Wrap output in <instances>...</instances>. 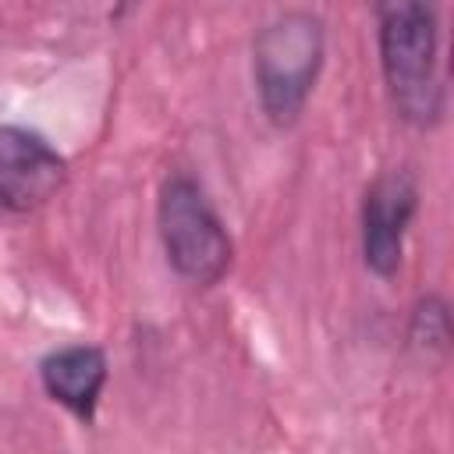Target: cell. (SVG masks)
<instances>
[{"label": "cell", "instance_id": "cell-1", "mask_svg": "<svg viewBox=\"0 0 454 454\" xmlns=\"http://www.w3.org/2000/svg\"><path fill=\"white\" fill-rule=\"evenodd\" d=\"M380 71L394 114L411 128H433L443 117L440 71V4L380 0Z\"/></svg>", "mask_w": 454, "mask_h": 454}, {"label": "cell", "instance_id": "cell-2", "mask_svg": "<svg viewBox=\"0 0 454 454\" xmlns=\"http://www.w3.org/2000/svg\"><path fill=\"white\" fill-rule=\"evenodd\" d=\"M326 32L312 11H284L266 21L252 43V82L270 124L291 128L323 67Z\"/></svg>", "mask_w": 454, "mask_h": 454}, {"label": "cell", "instance_id": "cell-3", "mask_svg": "<svg viewBox=\"0 0 454 454\" xmlns=\"http://www.w3.org/2000/svg\"><path fill=\"white\" fill-rule=\"evenodd\" d=\"M156 227L167 262L184 284L213 287L227 277L234 241L195 177L170 174L163 181L156 199Z\"/></svg>", "mask_w": 454, "mask_h": 454}, {"label": "cell", "instance_id": "cell-4", "mask_svg": "<svg viewBox=\"0 0 454 454\" xmlns=\"http://www.w3.org/2000/svg\"><path fill=\"white\" fill-rule=\"evenodd\" d=\"M419 209V184L404 167L380 174L362 202V262L380 280L397 277L404 259V234Z\"/></svg>", "mask_w": 454, "mask_h": 454}, {"label": "cell", "instance_id": "cell-5", "mask_svg": "<svg viewBox=\"0 0 454 454\" xmlns=\"http://www.w3.org/2000/svg\"><path fill=\"white\" fill-rule=\"evenodd\" d=\"M67 181V160L35 131L0 124V209L28 213Z\"/></svg>", "mask_w": 454, "mask_h": 454}, {"label": "cell", "instance_id": "cell-6", "mask_svg": "<svg viewBox=\"0 0 454 454\" xmlns=\"http://www.w3.org/2000/svg\"><path fill=\"white\" fill-rule=\"evenodd\" d=\"M106 355L96 344H67L39 362V383L50 401L67 408L78 422H92L106 387Z\"/></svg>", "mask_w": 454, "mask_h": 454}, {"label": "cell", "instance_id": "cell-7", "mask_svg": "<svg viewBox=\"0 0 454 454\" xmlns=\"http://www.w3.org/2000/svg\"><path fill=\"white\" fill-rule=\"evenodd\" d=\"M408 348L426 362H443L450 351V309L440 294H422L408 319Z\"/></svg>", "mask_w": 454, "mask_h": 454}]
</instances>
